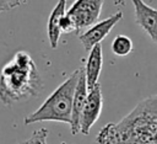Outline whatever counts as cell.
<instances>
[{"label":"cell","instance_id":"ba28073f","mask_svg":"<svg viewBox=\"0 0 157 144\" xmlns=\"http://www.w3.org/2000/svg\"><path fill=\"white\" fill-rule=\"evenodd\" d=\"M88 89L86 84V78H85V71L83 68H80V74H78V80L76 84V89L74 92V98H72V111H71V122H70V130L71 134L75 135L80 132V118H81V112L86 101Z\"/></svg>","mask_w":157,"mask_h":144},{"label":"cell","instance_id":"5b68a950","mask_svg":"<svg viewBox=\"0 0 157 144\" xmlns=\"http://www.w3.org/2000/svg\"><path fill=\"white\" fill-rule=\"evenodd\" d=\"M103 106V95L99 82L88 90L80 118V132L87 135L92 126L98 121Z\"/></svg>","mask_w":157,"mask_h":144},{"label":"cell","instance_id":"4fadbf2b","mask_svg":"<svg viewBox=\"0 0 157 144\" xmlns=\"http://www.w3.org/2000/svg\"><path fill=\"white\" fill-rule=\"evenodd\" d=\"M23 0H0V12L11 11L18 6H21Z\"/></svg>","mask_w":157,"mask_h":144},{"label":"cell","instance_id":"277c9868","mask_svg":"<svg viewBox=\"0 0 157 144\" xmlns=\"http://www.w3.org/2000/svg\"><path fill=\"white\" fill-rule=\"evenodd\" d=\"M103 4L104 0H75L66 10V15L75 25V33L77 36L98 20Z\"/></svg>","mask_w":157,"mask_h":144},{"label":"cell","instance_id":"9c48e42d","mask_svg":"<svg viewBox=\"0 0 157 144\" xmlns=\"http://www.w3.org/2000/svg\"><path fill=\"white\" fill-rule=\"evenodd\" d=\"M102 65H103V50H102L101 43H98L93 46L92 49L90 50V54L87 57L86 65L83 69L88 90L98 84V79L102 71Z\"/></svg>","mask_w":157,"mask_h":144},{"label":"cell","instance_id":"52a82bcc","mask_svg":"<svg viewBox=\"0 0 157 144\" xmlns=\"http://www.w3.org/2000/svg\"><path fill=\"white\" fill-rule=\"evenodd\" d=\"M134 5L135 22L157 44V9L151 7L144 0H130Z\"/></svg>","mask_w":157,"mask_h":144},{"label":"cell","instance_id":"7c38bea8","mask_svg":"<svg viewBox=\"0 0 157 144\" xmlns=\"http://www.w3.org/2000/svg\"><path fill=\"white\" fill-rule=\"evenodd\" d=\"M47 138H48V129L39 128V129L34 130L28 139L18 143V144H47Z\"/></svg>","mask_w":157,"mask_h":144},{"label":"cell","instance_id":"7a4b0ae2","mask_svg":"<svg viewBox=\"0 0 157 144\" xmlns=\"http://www.w3.org/2000/svg\"><path fill=\"white\" fill-rule=\"evenodd\" d=\"M44 89V81L32 57L25 52H17L7 62L0 73V101L5 106L38 97Z\"/></svg>","mask_w":157,"mask_h":144},{"label":"cell","instance_id":"6da1fadb","mask_svg":"<svg viewBox=\"0 0 157 144\" xmlns=\"http://www.w3.org/2000/svg\"><path fill=\"white\" fill-rule=\"evenodd\" d=\"M97 144H157V94L140 101L117 123H107Z\"/></svg>","mask_w":157,"mask_h":144},{"label":"cell","instance_id":"8992f818","mask_svg":"<svg viewBox=\"0 0 157 144\" xmlns=\"http://www.w3.org/2000/svg\"><path fill=\"white\" fill-rule=\"evenodd\" d=\"M121 18H123V12L118 11V12L113 14L112 16L90 26L86 31H82L78 34V39H80L81 44L83 46L85 50L90 52L93 46L101 43V41H103L108 36V33L113 30V27Z\"/></svg>","mask_w":157,"mask_h":144},{"label":"cell","instance_id":"30bf717a","mask_svg":"<svg viewBox=\"0 0 157 144\" xmlns=\"http://www.w3.org/2000/svg\"><path fill=\"white\" fill-rule=\"evenodd\" d=\"M66 12V0H58L56 5L53 7L48 22H47V33H48V39L49 44L53 49H56L59 44V39L61 36V30H60V20Z\"/></svg>","mask_w":157,"mask_h":144},{"label":"cell","instance_id":"3957f363","mask_svg":"<svg viewBox=\"0 0 157 144\" xmlns=\"http://www.w3.org/2000/svg\"><path fill=\"white\" fill-rule=\"evenodd\" d=\"M80 68L72 71L66 80H64L48 97L47 100L32 113L27 114L23 119L25 124H32L37 122L53 121L70 124L72 98L78 80Z\"/></svg>","mask_w":157,"mask_h":144},{"label":"cell","instance_id":"8fae6325","mask_svg":"<svg viewBox=\"0 0 157 144\" xmlns=\"http://www.w3.org/2000/svg\"><path fill=\"white\" fill-rule=\"evenodd\" d=\"M134 49V44L132 41L130 39V37L125 36V34H118L114 37L113 42H112V52L113 54H115L117 57H125L128 54H130Z\"/></svg>","mask_w":157,"mask_h":144}]
</instances>
